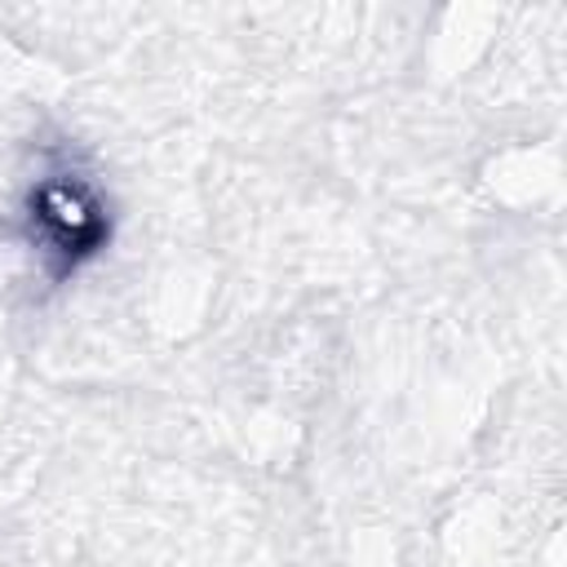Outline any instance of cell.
Listing matches in <instances>:
<instances>
[{
  "instance_id": "1",
  "label": "cell",
  "mask_w": 567,
  "mask_h": 567,
  "mask_svg": "<svg viewBox=\"0 0 567 567\" xmlns=\"http://www.w3.org/2000/svg\"><path fill=\"white\" fill-rule=\"evenodd\" d=\"M27 230L49 275L62 279L84 266L111 235V217L93 182L75 168H49L27 195Z\"/></svg>"
}]
</instances>
